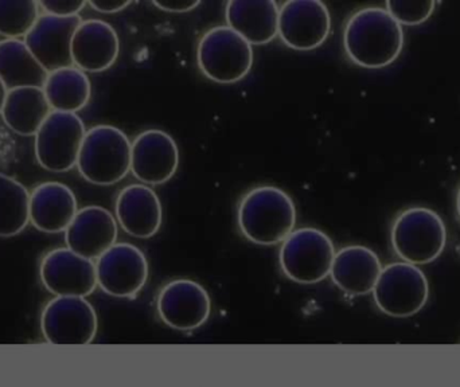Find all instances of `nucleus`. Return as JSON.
I'll return each mask as SVG.
<instances>
[{
  "label": "nucleus",
  "mask_w": 460,
  "mask_h": 387,
  "mask_svg": "<svg viewBox=\"0 0 460 387\" xmlns=\"http://www.w3.org/2000/svg\"><path fill=\"white\" fill-rule=\"evenodd\" d=\"M343 46L354 64L381 69L399 58L404 48V31L386 8L365 7L346 22Z\"/></svg>",
  "instance_id": "nucleus-1"
},
{
  "label": "nucleus",
  "mask_w": 460,
  "mask_h": 387,
  "mask_svg": "<svg viewBox=\"0 0 460 387\" xmlns=\"http://www.w3.org/2000/svg\"><path fill=\"white\" fill-rule=\"evenodd\" d=\"M238 227L246 240L256 245L283 242L296 224V207L286 191L273 186L253 189L241 199Z\"/></svg>",
  "instance_id": "nucleus-2"
},
{
  "label": "nucleus",
  "mask_w": 460,
  "mask_h": 387,
  "mask_svg": "<svg viewBox=\"0 0 460 387\" xmlns=\"http://www.w3.org/2000/svg\"><path fill=\"white\" fill-rule=\"evenodd\" d=\"M131 153L132 143L121 129L102 124L86 131L77 169L92 185H116L131 172Z\"/></svg>",
  "instance_id": "nucleus-3"
},
{
  "label": "nucleus",
  "mask_w": 460,
  "mask_h": 387,
  "mask_svg": "<svg viewBox=\"0 0 460 387\" xmlns=\"http://www.w3.org/2000/svg\"><path fill=\"white\" fill-rule=\"evenodd\" d=\"M392 246L408 264L426 265L445 251L447 229L442 216L427 207L402 211L392 226Z\"/></svg>",
  "instance_id": "nucleus-4"
},
{
  "label": "nucleus",
  "mask_w": 460,
  "mask_h": 387,
  "mask_svg": "<svg viewBox=\"0 0 460 387\" xmlns=\"http://www.w3.org/2000/svg\"><path fill=\"white\" fill-rule=\"evenodd\" d=\"M197 61L205 77L217 84L243 80L253 66V48L228 26L208 30L197 48Z\"/></svg>",
  "instance_id": "nucleus-5"
},
{
  "label": "nucleus",
  "mask_w": 460,
  "mask_h": 387,
  "mask_svg": "<svg viewBox=\"0 0 460 387\" xmlns=\"http://www.w3.org/2000/svg\"><path fill=\"white\" fill-rule=\"evenodd\" d=\"M335 248L332 238L314 227L294 230L281 242V270L297 284H316L332 272Z\"/></svg>",
  "instance_id": "nucleus-6"
},
{
  "label": "nucleus",
  "mask_w": 460,
  "mask_h": 387,
  "mask_svg": "<svg viewBox=\"0 0 460 387\" xmlns=\"http://www.w3.org/2000/svg\"><path fill=\"white\" fill-rule=\"evenodd\" d=\"M376 305L392 318H410L429 302V284L423 270L408 262H394L381 270L373 289Z\"/></svg>",
  "instance_id": "nucleus-7"
},
{
  "label": "nucleus",
  "mask_w": 460,
  "mask_h": 387,
  "mask_svg": "<svg viewBox=\"0 0 460 387\" xmlns=\"http://www.w3.org/2000/svg\"><path fill=\"white\" fill-rule=\"evenodd\" d=\"M85 124L77 113L53 112L35 135V158L50 172H67L77 166Z\"/></svg>",
  "instance_id": "nucleus-8"
},
{
  "label": "nucleus",
  "mask_w": 460,
  "mask_h": 387,
  "mask_svg": "<svg viewBox=\"0 0 460 387\" xmlns=\"http://www.w3.org/2000/svg\"><path fill=\"white\" fill-rule=\"evenodd\" d=\"M40 329L53 345H88L96 337L97 313L85 297L57 296L43 308Z\"/></svg>",
  "instance_id": "nucleus-9"
},
{
  "label": "nucleus",
  "mask_w": 460,
  "mask_h": 387,
  "mask_svg": "<svg viewBox=\"0 0 460 387\" xmlns=\"http://www.w3.org/2000/svg\"><path fill=\"white\" fill-rule=\"evenodd\" d=\"M332 31V15L321 0H288L279 11V37L294 50L323 45Z\"/></svg>",
  "instance_id": "nucleus-10"
},
{
  "label": "nucleus",
  "mask_w": 460,
  "mask_h": 387,
  "mask_svg": "<svg viewBox=\"0 0 460 387\" xmlns=\"http://www.w3.org/2000/svg\"><path fill=\"white\" fill-rule=\"evenodd\" d=\"M97 286L115 297H135L147 283L145 253L128 242L115 243L97 259Z\"/></svg>",
  "instance_id": "nucleus-11"
},
{
  "label": "nucleus",
  "mask_w": 460,
  "mask_h": 387,
  "mask_svg": "<svg viewBox=\"0 0 460 387\" xmlns=\"http://www.w3.org/2000/svg\"><path fill=\"white\" fill-rule=\"evenodd\" d=\"M156 310L166 326L178 331H193L207 323L212 312V300L201 284L178 278L162 286Z\"/></svg>",
  "instance_id": "nucleus-12"
},
{
  "label": "nucleus",
  "mask_w": 460,
  "mask_h": 387,
  "mask_svg": "<svg viewBox=\"0 0 460 387\" xmlns=\"http://www.w3.org/2000/svg\"><path fill=\"white\" fill-rule=\"evenodd\" d=\"M40 280L56 296L86 297L97 286L96 265L67 248L54 249L40 261Z\"/></svg>",
  "instance_id": "nucleus-13"
},
{
  "label": "nucleus",
  "mask_w": 460,
  "mask_h": 387,
  "mask_svg": "<svg viewBox=\"0 0 460 387\" xmlns=\"http://www.w3.org/2000/svg\"><path fill=\"white\" fill-rule=\"evenodd\" d=\"M180 166V150L175 140L161 129H148L132 143L131 172L145 185L169 182Z\"/></svg>",
  "instance_id": "nucleus-14"
},
{
  "label": "nucleus",
  "mask_w": 460,
  "mask_h": 387,
  "mask_svg": "<svg viewBox=\"0 0 460 387\" xmlns=\"http://www.w3.org/2000/svg\"><path fill=\"white\" fill-rule=\"evenodd\" d=\"M81 22L80 16L58 18L42 13L27 32L24 43L46 72L73 66L72 40Z\"/></svg>",
  "instance_id": "nucleus-15"
},
{
  "label": "nucleus",
  "mask_w": 460,
  "mask_h": 387,
  "mask_svg": "<svg viewBox=\"0 0 460 387\" xmlns=\"http://www.w3.org/2000/svg\"><path fill=\"white\" fill-rule=\"evenodd\" d=\"M118 221L102 206H86L78 210L65 232L67 249L84 259H99L118 240Z\"/></svg>",
  "instance_id": "nucleus-16"
},
{
  "label": "nucleus",
  "mask_w": 460,
  "mask_h": 387,
  "mask_svg": "<svg viewBox=\"0 0 460 387\" xmlns=\"http://www.w3.org/2000/svg\"><path fill=\"white\" fill-rule=\"evenodd\" d=\"M120 53L118 32L102 19L81 22L72 40L73 65L85 73L110 69Z\"/></svg>",
  "instance_id": "nucleus-17"
},
{
  "label": "nucleus",
  "mask_w": 460,
  "mask_h": 387,
  "mask_svg": "<svg viewBox=\"0 0 460 387\" xmlns=\"http://www.w3.org/2000/svg\"><path fill=\"white\" fill-rule=\"evenodd\" d=\"M115 215L127 234L147 240L161 229L164 208L153 189L146 185H129L116 198Z\"/></svg>",
  "instance_id": "nucleus-18"
},
{
  "label": "nucleus",
  "mask_w": 460,
  "mask_h": 387,
  "mask_svg": "<svg viewBox=\"0 0 460 387\" xmlns=\"http://www.w3.org/2000/svg\"><path fill=\"white\" fill-rule=\"evenodd\" d=\"M77 213V198L64 183H40L30 194V221L40 232H66Z\"/></svg>",
  "instance_id": "nucleus-19"
},
{
  "label": "nucleus",
  "mask_w": 460,
  "mask_h": 387,
  "mask_svg": "<svg viewBox=\"0 0 460 387\" xmlns=\"http://www.w3.org/2000/svg\"><path fill=\"white\" fill-rule=\"evenodd\" d=\"M381 270L380 259L372 249L351 245L335 253L330 276L345 294L364 296L375 289Z\"/></svg>",
  "instance_id": "nucleus-20"
},
{
  "label": "nucleus",
  "mask_w": 460,
  "mask_h": 387,
  "mask_svg": "<svg viewBox=\"0 0 460 387\" xmlns=\"http://www.w3.org/2000/svg\"><path fill=\"white\" fill-rule=\"evenodd\" d=\"M279 8L273 0H230L226 16L228 27L251 45H267L279 35Z\"/></svg>",
  "instance_id": "nucleus-21"
},
{
  "label": "nucleus",
  "mask_w": 460,
  "mask_h": 387,
  "mask_svg": "<svg viewBox=\"0 0 460 387\" xmlns=\"http://www.w3.org/2000/svg\"><path fill=\"white\" fill-rule=\"evenodd\" d=\"M51 112L53 110L42 88L22 86L8 91L2 118L5 126L15 134L35 136Z\"/></svg>",
  "instance_id": "nucleus-22"
},
{
  "label": "nucleus",
  "mask_w": 460,
  "mask_h": 387,
  "mask_svg": "<svg viewBox=\"0 0 460 387\" xmlns=\"http://www.w3.org/2000/svg\"><path fill=\"white\" fill-rule=\"evenodd\" d=\"M42 89L56 112L77 113L88 105L92 96L91 80L75 66L49 73Z\"/></svg>",
  "instance_id": "nucleus-23"
},
{
  "label": "nucleus",
  "mask_w": 460,
  "mask_h": 387,
  "mask_svg": "<svg viewBox=\"0 0 460 387\" xmlns=\"http://www.w3.org/2000/svg\"><path fill=\"white\" fill-rule=\"evenodd\" d=\"M48 75L24 40H0V80L8 91L22 86L43 88Z\"/></svg>",
  "instance_id": "nucleus-24"
},
{
  "label": "nucleus",
  "mask_w": 460,
  "mask_h": 387,
  "mask_svg": "<svg viewBox=\"0 0 460 387\" xmlns=\"http://www.w3.org/2000/svg\"><path fill=\"white\" fill-rule=\"evenodd\" d=\"M29 222V191L18 180L0 172V237L19 234Z\"/></svg>",
  "instance_id": "nucleus-25"
},
{
  "label": "nucleus",
  "mask_w": 460,
  "mask_h": 387,
  "mask_svg": "<svg viewBox=\"0 0 460 387\" xmlns=\"http://www.w3.org/2000/svg\"><path fill=\"white\" fill-rule=\"evenodd\" d=\"M40 16V2H0V35L4 40H22Z\"/></svg>",
  "instance_id": "nucleus-26"
},
{
  "label": "nucleus",
  "mask_w": 460,
  "mask_h": 387,
  "mask_svg": "<svg viewBox=\"0 0 460 387\" xmlns=\"http://www.w3.org/2000/svg\"><path fill=\"white\" fill-rule=\"evenodd\" d=\"M438 3L429 2H400V0H388L385 3L386 11L399 22L407 26H418L429 21L434 13Z\"/></svg>",
  "instance_id": "nucleus-27"
},
{
  "label": "nucleus",
  "mask_w": 460,
  "mask_h": 387,
  "mask_svg": "<svg viewBox=\"0 0 460 387\" xmlns=\"http://www.w3.org/2000/svg\"><path fill=\"white\" fill-rule=\"evenodd\" d=\"M88 2L84 0H42L40 2V10L45 11L49 15L58 16V18H72L80 16L81 11L85 8Z\"/></svg>",
  "instance_id": "nucleus-28"
},
{
  "label": "nucleus",
  "mask_w": 460,
  "mask_h": 387,
  "mask_svg": "<svg viewBox=\"0 0 460 387\" xmlns=\"http://www.w3.org/2000/svg\"><path fill=\"white\" fill-rule=\"evenodd\" d=\"M153 4L159 10L167 13H190L196 10L201 2L199 0H154Z\"/></svg>",
  "instance_id": "nucleus-29"
},
{
  "label": "nucleus",
  "mask_w": 460,
  "mask_h": 387,
  "mask_svg": "<svg viewBox=\"0 0 460 387\" xmlns=\"http://www.w3.org/2000/svg\"><path fill=\"white\" fill-rule=\"evenodd\" d=\"M88 4L99 13H116L126 10L128 5L132 4V2H126V0H91Z\"/></svg>",
  "instance_id": "nucleus-30"
},
{
  "label": "nucleus",
  "mask_w": 460,
  "mask_h": 387,
  "mask_svg": "<svg viewBox=\"0 0 460 387\" xmlns=\"http://www.w3.org/2000/svg\"><path fill=\"white\" fill-rule=\"evenodd\" d=\"M7 86L0 80V115H2L3 107H4L5 97H7Z\"/></svg>",
  "instance_id": "nucleus-31"
},
{
  "label": "nucleus",
  "mask_w": 460,
  "mask_h": 387,
  "mask_svg": "<svg viewBox=\"0 0 460 387\" xmlns=\"http://www.w3.org/2000/svg\"><path fill=\"white\" fill-rule=\"evenodd\" d=\"M456 210H458V215L460 218V189L458 191V195H456Z\"/></svg>",
  "instance_id": "nucleus-32"
}]
</instances>
